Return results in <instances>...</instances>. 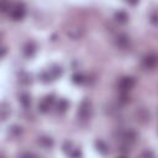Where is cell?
<instances>
[{"mask_svg":"<svg viewBox=\"0 0 158 158\" xmlns=\"http://www.w3.org/2000/svg\"><path fill=\"white\" fill-rule=\"evenodd\" d=\"M136 138L137 135L133 130H126L120 133L118 141H120V151L122 154H127L130 152V148L136 142Z\"/></svg>","mask_w":158,"mask_h":158,"instance_id":"1","label":"cell"},{"mask_svg":"<svg viewBox=\"0 0 158 158\" xmlns=\"http://www.w3.org/2000/svg\"><path fill=\"white\" fill-rule=\"evenodd\" d=\"M91 101L89 99H84L78 109V118L80 121H88L91 116Z\"/></svg>","mask_w":158,"mask_h":158,"instance_id":"2","label":"cell"},{"mask_svg":"<svg viewBox=\"0 0 158 158\" xmlns=\"http://www.w3.org/2000/svg\"><path fill=\"white\" fill-rule=\"evenodd\" d=\"M10 17L14 20V21H20L25 17L26 15V7L22 2H16L11 6L10 9Z\"/></svg>","mask_w":158,"mask_h":158,"instance_id":"3","label":"cell"},{"mask_svg":"<svg viewBox=\"0 0 158 158\" xmlns=\"http://www.w3.org/2000/svg\"><path fill=\"white\" fill-rule=\"evenodd\" d=\"M135 84H136L135 78H132V77H123V78L120 79L117 86H118L120 93H128L130 90L133 89Z\"/></svg>","mask_w":158,"mask_h":158,"instance_id":"4","label":"cell"},{"mask_svg":"<svg viewBox=\"0 0 158 158\" xmlns=\"http://www.w3.org/2000/svg\"><path fill=\"white\" fill-rule=\"evenodd\" d=\"M142 65L146 69H153L158 65V56L156 54H147L142 59Z\"/></svg>","mask_w":158,"mask_h":158,"instance_id":"5","label":"cell"},{"mask_svg":"<svg viewBox=\"0 0 158 158\" xmlns=\"http://www.w3.org/2000/svg\"><path fill=\"white\" fill-rule=\"evenodd\" d=\"M115 44L120 49H127L130 47V37L125 33H120L115 38Z\"/></svg>","mask_w":158,"mask_h":158,"instance_id":"6","label":"cell"},{"mask_svg":"<svg viewBox=\"0 0 158 158\" xmlns=\"http://www.w3.org/2000/svg\"><path fill=\"white\" fill-rule=\"evenodd\" d=\"M53 102H54V96L53 95H47L38 104V110L41 112H47L51 109V106L53 105Z\"/></svg>","mask_w":158,"mask_h":158,"instance_id":"7","label":"cell"},{"mask_svg":"<svg viewBox=\"0 0 158 158\" xmlns=\"http://www.w3.org/2000/svg\"><path fill=\"white\" fill-rule=\"evenodd\" d=\"M37 142H38L42 147H44V148H49V147H52L53 143H54V142H53V138L49 137V136H41V137H38Z\"/></svg>","mask_w":158,"mask_h":158,"instance_id":"8","label":"cell"},{"mask_svg":"<svg viewBox=\"0 0 158 158\" xmlns=\"http://www.w3.org/2000/svg\"><path fill=\"white\" fill-rule=\"evenodd\" d=\"M136 117H137V121L139 122H147L149 120V114L144 109H138L136 111Z\"/></svg>","mask_w":158,"mask_h":158,"instance_id":"9","label":"cell"},{"mask_svg":"<svg viewBox=\"0 0 158 158\" xmlns=\"http://www.w3.org/2000/svg\"><path fill=\"white\" fill-rule=\"evenodd\" d=\"M114 17H115L116 22H118V23H126L127 20H128V15H127V12H125V11H122V10L115 12Z\"/></svg>","mask_w":158,"mask_h":158,"instance_id":"10","label":"cell"},{"mask_svg":"<svg viewBox=\"0 0 158 158\" xmlns=\"http://www.w3.org/2000/svg\"><path fill=\"white\" fill-rule=\"evenodd\" d=\"M35 52H36V46H35V43H33V42H27V43L25 44V47H23V53H25V56H26V57H32V56L35 54Z\"/></svg>","mask_w":158,"mask_h":158,"instance_id":"11","label":"cell"},{"mask_svg":"<svg viewBox=\"0 0 158 158\" xmlns=\"http://www.w3.org/2000/svg\"><path fill=\"white\" fill-rule=\"evenodd\" d=\"M67 33H68L69 37H72V38H74V40H78L79 37L83 36L84 30H81V28H79V27H75V28H70V30H68Z\"/></svg>","mask_w":158,"mask_h":158,"instance_id":"12","label":"cell"},{"mask_svg":"<svg viewBox=\"0 0 158 158\" xmlns=\"http://www.w3.org/2000/svg\"><path fill=\"white\" fill-rule=\"evenodd\" d=\"M19 100H20L21 105H22L25 109L30 107V105H31V98H30V95H28V94H26V93H22V94L20 95Z\"/></svg>","mask_w":158,"mask_h":158,"instance_id":"13","label":"cell"},{"mask_svg":"<svg viewBox=\"0 0 158 158\" xmlns=\"http://www.w3.org/2000/svg\"><path fill=\"white\" fill-rule=\"evenodd\" d=\"M95 146H96V149L101 153V154H107V152H109V148H107V144L104 142V141H96L95 142Z\"/></svg>","mask_w":158,"mask_h":158,"instance_id":"14","label":"cell"},{"mask_svg":"<svg viewBox=\"0 0 158 158\" xmlns=\"http://www.w3.org/2000/svg\"><path fill=\"white\" fill-rule=\"evenodd\" d=\"M68 106H69L68 101H67L65 99H60V100L58 101V104H57V111H58L59 114H63V112L68 109Z\"/></svg>","mask_w":158,"mask_h":158,"instance_id":"15","label":"cell"},{"mask_svg":"<svg viewBox=\"0 0 158 158\" xmlns=\"http://www.w3.org/2000/svg\"><path fill=\"white\" fill-rule=\"evenodd\" d=\"M10 132H11L12 136L17 137V136H20V135L22 133V127H21V126H17V125H14V126L10 128Z\"/></svg>","mask_w":158,"mask_h":158,"instance_id":"16","label":"cell"},{"mask_svg":"<svg viewBox=\"0 0 158 158\" xmlns=\"http://www.w3.org/2000/svg\"><path fill=\"white\" fill-rule=\"evenodd\" d=\"M11 4L7 1V0H2V2H1V10H2V12H6V11H10V9H11Z\"/></svg>","mask_w":158,"mask_h":158,"instance_id":"17","label":"cell"},{"mask_svg":"<svg viewBox=\"0 0 158 158\" xmlns=\"http://www.w3.org/2000/svg\"><path fill=\"white\" fill-rule=\"evenodd\" d=\"M84 77L81 75V74H74L73 75V81L74 83H79V84H81V83H84Z\"/></svg>","mask_w":158,"mask_h":158,"instance_id":"18","label":"cell"},{"mask_svg":"<svg viewBox=\"0 0 158 158\" xmlns=\"http://www.w3.org/2000/svg\"><path fill=\"white\" fill-rule=\"evenodd\" d=\"M63 148H64V152L65 153H70V151H72V143L70 142H65L63 144Z\"/></svg>","mask_w":158,"mask_h":158,"instance_id":"19","label":"cell"},{"mask_svg":"<svg viewBox=\"0 0 158 158\" xmlns=\"http://www.w3.org/2000/svg\"><path fill=\"white\" fill-rule=\"evenodd\" d=\"M142 157H154V154L152 152H149V151H146V152L142 153Z\"/></svg>","mask_w":158,"mask_h":158,"instance_id":"20","label":"cell"},{"mask_svg":"<svg viewBox=\"0 0 158 158\" xmlns=\"http://www.w3.org/2000/svg\"><path fill=\"white\" fill-rule=\"evenodd\" d=\"M70 156H73V157H79V156H81V153H80L79 151H74V152H70Z\"/></svg>","mask_w":158,"mask_h":158,"instance_id":"21","label":"cell"},{"mask_svg":"<svg viewBox=\"0 0 158 158\" xmlns=\"http://www.w3.org/2000/svg\"><path fill=\"white\" fill-rule=\"evenodd\" d=\"M22 157H36V154H33V153H23V154H21Z\"/></svg>","mask_w":158,"mask_h":158,"instance_id":"22","label":"cell"},{"mask_svg":"<svg viewBox=\"0 0 158 158\" xmlns=\"http://www.w3.org/2000/svg\"><path fill=\"white\" fill-rule=\"evenodd\" d=\"M128 4H131V5H136L137 2H138V0H126Z\"/></svg>","mask_w":158,"mask_h":158,"instance_id":"23","label":"cell"}]
</instances>
